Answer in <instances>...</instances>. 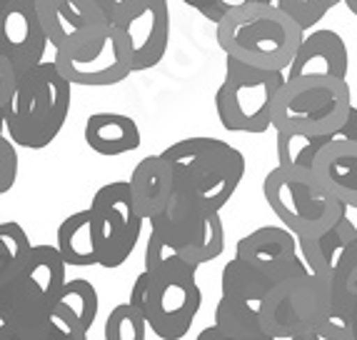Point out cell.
<instances>
[{
  "mask_svg": "<svg viewBox=\"0 0 357 340\" xmlns=\"http://www.w3.org/2000/svg\"><path fill=\"white\" fill-rule=\"evenodd\" d=\"M175 175V195L220 213L245 178V156L220 138L192 135L162 150Z\"/></svg>",
  "mask_w": 357,
  "mask_h": 340,
  "instance_id": "1",
  "label": "cell"
},
{
  "mask_svg": "<svg viewBox=\"0 0 357 340\" xmlns=\"http://www.w3.org/2000/svg\"><path fill=\"white\" fill-rule=\"evenodd\" d=\"M225 58L262 71H290L292 60L305 40V30L278 8L262 3L232 13L215 30Z\"/></svg>",
  "mask_w": 357,
  "mask_h": 340,
  "instance_id": "2",
  "label": "cell"
},
{
  "mask_svg": "<svg viewBox=\"0 0 357 340\" xmlns=\"http://www.w3.org/2000/svg\"><path fill=\"white\" fill-rule=\"evenodd\" d=\"M73 85L53 60L20 73L18 90L3 118L13 143L28 150H43L53 143L70 113Z\"/></svg>",
  "mask_w": 357,
  "mask_h": 340,
  "instance_id": "3",
  "label": "cell"
},
{
  "mask_svg": "<svg viewBox=\"0 0 357 340\" xmlns=\"http://www.w3.org/2000/svg\"><path fill=\"white\" fill-rule=\"evenodd\" d=\"M262 195L275 218L298 238H312L342 218H347V205H342L312 170L275 165L262 180Z\"/></svg>",
  "mask_w": 357,
  "mask_h": 340,
  "instance_id": "4",
  "label": "cell"
},
{
  "mask_svg": "<svg viewBox=\"0 0 357 340\" xmlns=\"http://www.w3.org/2000/svg\"><path fill=\"white\" fill-rule=\"evenodd\" d=\"M143 313L150 333L160 340H183L203 308L197 270H140L130 288V300Z\"/></svg>",
  "mask_w": 357,
  "mask_h": 340,
  "instance_id": "5",
  "label": "cell"
},
{
  "mask_svg": "<svg viewBox=\"0 0 357 340\" xmlns=\"http://www.w3.org/2000/svg\"><path fill=\"white\" fill-rule=\"evenodd\" d=\"M352 110L347 80L287 78L273 105V128L278 133L328 138L337 135Z\"/></svg>",
  "mask_w": 357,
  "mask_h": 340,
  "instance_id": "6",
  "label": "cell"
},
{
  "mask_svg": "<svg viewBox=\"0 0 357 340\" xmlns=\"http://www.w3.org/2000/svg\"><path fill=\"white\" fill-rule=\"evenodd\" d=\"M287 73L262 71L225 58V78L215 93V113L220 126L230 133H260L273 128V105Z\"/></svg>",
  "mask_w": 357,
  "mask_h": 340,
  "instance_id": "7",
  "label": "cell"
},
{
  "mask_svg": "<svg viewBox=\"0 0 357 340\" xmlns=\"http://www.w3.org/2000/svg\"><path fill=\"white\" fill-rule=\"evenodd\" d=\"M257 308L265 330L278 340L298 338L335 316L330 281L312 273L280 283Z\"/></svg>",
  "mask_w": 357,
  "mask_h": 340,
  "instance_id": "8",
  "label": "cell"
},
{
  "mask_svg": "<svg viewBox=\"0 0 357 340\" xmlns=\"http://www.w3.org/2000/svg\"><path fill=\"white\" fill-rule=\"evenodd\" d=\"M150 235L195 270L225 251L220 213H210L183 195H175L165 213L150 223Z\"/></svg>",
  "mask_w": 357,
  "mask_h": 340,
  "instance_id": "9",
  "label": "cell"
},
{
  "mask_svg": "<svg viewBox=\"0 0 357 340\" xmlns=\"http://www.w3.org/2000/svg\"><path fill=\"white\" fill-rule=\"evenodd\" d=\"M90 213L100 248V268H120L135 251L145 223L132 203L130 183L113 180L98 188L90 200Z\"/></svg>",
  "mask_w": 357,
  "mask_h": 340,
  "instance_id": "10",
  "label": "cell"
},
{
  "mask_svg": "<svg viewBox=\"0 0 357 340\" xmlns=\"http://www.w3.org/2000/svg\"><path fill=\"white\" fill-rule=\"evenodd\" d=\"M36 6L55 53H90L113 28L98 0H36Z\"/></svg>",
  "mask_w": 357,
  "mask_h": 340,
  "instance_id": "11",
  "label": "cell"
},
{
  "mask_svg": "<svg viewBox=\"0 0 357 340\" xmlns=\"http://www.w3.org/2000/svg\"><path fill=\"white\" fill-rule=\"evenodd\" d=\"M235 258L268 278L275 288L310 273L300 253L298 235H292L282 226H262L243 235L235 245Z\"/></svg>",
  "mask_w": 357,
  "mask_h": 340,
  "instance_id": "12",
  "label": "cell"
},
{
  "mask_svg": "<svg viewBox=\"0 0 357 340\" xmlns=\"http://www.w3.org/2000/svg\"><path fill=\"white\" fill-rule=\"evenodd\" d=\"M53 63L66 75L70 85H85V88H107L118 85L135 73L132 68V50L126 33L113 25L107 30L105 40L96 50L83 55L55 53Z\"/></svg>",
  "mask_w": 357,
  "mask_h": 340,
  "instance_id": "13",
  "label": "cell"
},
{
  "mask_svg": "<svg viewBox=\"0 0 357 340\" xmlns=\"http://www.w3.org/2000/svg\"><path fill=\"white\" fill-rule=\"evenodd\" d=\"M48 45L36 0H0V58L25 73L45 63Z\"/></svg>",
  "mask_w": 357,
  "mask_h": 340,
  "instance_id": "14",
  "label": "cell"
},
{
  "mask_svg": "<svg viewBox=\"0 0 357 340\" xmlns=\"http://www.w3.org/2000/svg\"><path fill=\"white\" fill-rule=\"evenodd\" d=\"M132 50L135 73L153 71L165 58L170 45V6L167 0H143L132 13L118 20Z\"/></svg>",
  "mask_w": 357,
  "mask_h": 340,
  "instance_id": "15",
  "label": "cell"
},
{
  "mask_svg": "<svg viewBox=\"0 0 357 340\" xmlns=\"http://www.w3.org/2000/svg\"><path fill=\"white\" fill-rule=\"evenodd\" d=\"M350 71V53L335 30H312L300 45L292 60L287 78H337L347 80Z\"/></svg>",
  "mask_w": 357,
  "mask_h": 340,
  "instance_id": "16",
  "label": "cell"
},
{
  "mask_svg": "<svg viewBox=\"0 0 357 340\" xmlns=\"http://www.w3.org/2000/svg\"><path fill=\"white\" fill-rule=\"evenodd\" d=\"M130 193L137 215L145 223H153L167 210V205L175 198V175L170 163L162 153L145 156L143 161L132 168L130 173Z\"/></svg>",
  "mask_w": 357,
  "mask_h": 340,
  "instance_id": "17",
  "label": "cell"
},
{
  "mask_svg": "<svg viewBox=\"0 0 357 340\" xmlns=\"http://www.w3.org/2000/svg\"><path fill=\"white\" fill-rule=\"evenodd\" d=\"M312 173L325 191L357 213V143L333 138L320 150Z\"/></svg>",
  "mask_w": 357,
  "mask_h": 340,
  "instance_id": "18",
  "label": "cell"
},
{
  "mask_svg": "<svg viewBox=\"0 0 357 340\" xmlns=\"http://www.w3.org/2000/svg\"><path fill=\"white\" fill-rule=\"evenodd\" d=\"M13 283L23 293H28L33 300L53 308L58 293L68 283V263L66 258L60 256L58 245H50V243L33 245V253H30V260L25 265L23 275Z\"/></svg>",
  "mask_w": 357,
  "mask_h": 340,
  "instance_id": "19",
  "label": "cell"
},
{
  "mask_svg": "<svg viewBox=\"0 0 357 340\" xmlns=\"http://www.w3.org/2000/svg\"><path fill=\"white\" fill-rule=\"evenodd\" d=\"M83 138L88 148L102 158L126 156L143 143L135 118L126 113H93L85 120Z\"/></svg>",
  "mask_w": 357,
  "mask_h": 340,
  "instance_id": "20",
  "label": "cell"
},
{
  "mask_svg": "<svg viewBox=\"0 0 357 340\" xmlns=\"http://www.w3.org/2000/svg\"><path fill=\"white\" fill-rule=\"evenodd\" d=\"M98 311H100L98 288L88 278H70L55 298L50 323L66 328L77 338H88L93 323L98 320Z\"/></svg>",
  "mask_w": 357,
  "mask_h": 340,
  "instance_id": "21",
  "label": "cell"
},
{
  "mask_svg": "<svg viewBox=\"0 0 357 340\" xmlns=\"http://www.w3.org/2000/svg\"><path fill=\"white\" fill-rule=\"evenodd\" d=\"M298 240H300V253H303V260L310 268V273L330 281L333 273L337 270L340 260L345 258V253L350 251V245L357 240V223L350 221V215H347V218H342L337 226H333L325 233L312 235V238H298Z\"/></svg>",
  "mask_w": 357,
  "mask_h": 340,
  "instance_id": "22",
  "label": "cell"
},
{
  "mask_svg": "<svg viewBox=\"0 0 357 340\" xmlns=\"http://www.w3.org/2000/svg\"><path fill=\"white\" fill-rule=\"evenodd\" d=\"M55 245H58L60 256L66 258L68 265H75V268L100 265V248H98V235L90 208L77 210L60 223Z\"/></svg>",
  "mask_w": 357,
  "mask_h": 340,
  "instance_id": "23",
  "label": "cell"
},
{
  "mask_svg": "<svg viewBox=\"0 0 357 340\" xmlns=\"http://www.w3.org/2000/svg\"><path fill=\"white\" fill-rule=\"evenodd\" d=\"M215 325L225 330L232 340H260L270 335L262 325L260 308L245 300H235L220 295L218 305H215Z\"/></svg>",
  "mask_w": 357,
  "mask_h": 340,
  "instance_id": "24",
  "label": "cell"
},
{
  "mask_svg": "<svg viewBox=\"0 0 357 340\" xmlns=\"http://www.w3.org/2000/svg\"><path fill=\"white\" fill-rule=\"evenodd\" d=\"M220 290H222V295H227V298L260 305L262 300L275 290V286L268 281V278H262L260 273H255V270L248 268L243 260H238V258L232 256L230 260L222 265Z\"/></svg>",
  "mask_w": 357,
  "mask_h": 340,
  "instance_id": "25",
  "label": "cell"
},
{
  "mask_svg": "<svg viewBox=\"0 0 357 340\" xmlns=\"http://www.w3.org/2000/svg\"><path fill=\"white\" fill-rule=\"evenodd\" d=\"M33 253L28 233L15 221L0 223V286L18 281Z\"/></svg>",
  "mask_w": 357,
  "mask_h": 340,
  "instance_id": "26",
  "label": "cell"
},
{
  "mask_svg": "<svg viewBox=\"0 0 357 340\" xmlns=\"http://www.w3.org/2000/svg\"><path fill=\"white\" fill-rule=\"evenodd\" d=\"M330 293H333L335 316L345 323L357 318V240L350 245V251L330 278Z\"/></svg>",
  "mask_w": 357,
  "mask_h": 340,
  "instance_id": "27",
  "label": "cell"
},
{
  "mask_svg": "<svg viewBox=\"0 0 357 340\" xmlns=\"http://www.w3.org/2000/svg\"><path fill=\"white\" fill-rule=\"evenodd\" d=\"M328 138H312V135H298V133H278L275 150H278V165L282 168H303L312 170L320 150L333 140Z\"/></svg>",
  "mask_w": 357,
  "mask_h": 340,
  "instance_id": "28",
  "label": "cell"
},
{
  "mask_svg": "<svg viewBox=\"0 0 357 340\" xmlns=\"http://www.w3.org/2000/svg\"><path fill=\"white\" fill-rule=\"evenodd\" d=\"M148 323L143 313L137 311L132 303L115 305L110 316L105 318L102 338L105 340H145L148 338Z\"/></svg>",
  "mask_w": 357,
  "mask_h": 340,
  "instance_id": "29",
  "label": "cell"
},
{
  "mask_svg": "<svg viewBox=\"0 0 357 340\" xmlns=\"http://www.w3.org/2000/svg\"><path fill=\"white\" fill-rule=\"evenodd\" d=\"M342 0H278V8L287 13L300 28L307 33L320 23L335 6H340Z\"/></svg>",
  "mask_w": 357,
  "mask_h": 340,
  "instance_id": "30",
  "label": "cell"
},
{
  "mask_svg": "<svg viewBox=\"0 0 357 340\" xmlns=\"http://www.w3.org/2000/svg\"><path fill=\"white\" fill-rule=\"evenodd\" d=\"M185 6H190L192 10H197L205 20L220 25L227 15L243 10L250 6H262V3H275V0H183Z\"/></svg>",
  "mask_w": 357,
  "mask_h": 340,
  "instance_id": "31",
  "label": "cell"
},
{
  "mask_svg": "<svg viewBox=\"0 0 357 340\" xmlns=\"http://www.w3.org/2000/svg\"><path fill=\"white\" fill-rule=\"evenodd\" d=\"M18 180V150L10 138H0V193L6 195Z\"/></svg>",
  "mask_w": 357,
  "mask_h": 340,
  "instance_id": "32",
  "label": "cell"
},
{
  "mask_svg": "<svg viewBox=\"0 0 357 340\" xmlns=\"http://www.w3.org/2000/svg\"><path fill=\"white\" fill-rule=\"evenodd\" d=\"M292 340H352V333H350V325L342 318L333 316L325 323H320L317 328L307 330V333L298 335V338Z\"/></svg>",
  "mask_w": 357,
  "mask_h": 340,
  "instance_id": "33",
  "label": "cell"
},
{
  "mask_svg": "<svg viewBox=\"0 0 357 340\" xmlns=\"http://www.w3.org/2000/svg\"><path fill=\"white\" fill-rule=\"evenodd\" d=\"M18 80H20L18 68L13 66L8 58H0V115L10 108L13 96L18 90Z\"/></svg>",
  "mask_w": 357,
  "mask_h": 340,
  "instance_id": "34",
  "label": "cell"
},
{
  "mask_svg": "<svg viewBox=\"0 0 357 340\" xmlns=\"http://www.w3.org/2000/svg\"><path fill=\"white\" fill-rule=\"evenodd\" d=\"M102 8H105V13L110 15V20H113V25L118 23V20H123L128 15V13L135 10L143 0H98Z\"/></svg>",
  "mask_w": 357,
  "mask_h": 340,
  "instance_id": "35",
  "label": "cell"
},
{
  "mask_svg": "<svg viewBox=\"0 0 357 340\" xmlns=\"http://www.w3.org/2000/svg\"><path fill=\"white\" fill-rule=\"evenodd\" d=\"M335 138H340V140H352V143H357V108L352 105L350 115H347L345 126L340 128V133Z\"/></svg>",
  "mask_w": 357,
  "mask_h": 340,
  "instance_id": "36",
  "label": "cell"
},
{
  "mask_svg": "<svg viewBox=\"0 0 357 340\" xmlns=\"http://www.w3.org/2000/svg\"><path fill=\"white\" fill-rule=\"evenodd\" d=\"M88 338H90V335H88ZM40 340H85V338H77V335L68 333L66 328H60V325H55V323H50L48 333L43 335Z\"/></svg>",
  "mask_w": 357,
  "mask_h": 340,
  "instance_id": "37",
  "label": "cell"
},
{
  "mask_svg": "<svg viewBox=\"0 0 357 340\" xmlns=\"http://www.w3.org/2000/svg\"><path fill=\"white\" fill-rule=\"evenodd\" d=\"M195 340H232L230 335L225 333V330H220L215 323H210L208 328H203L200 333H197V338Z\"/></svg>",
  "mask_w": 357,
  "mask_h": 340,
  "instance_id": "38",
  "label": "cell"
},
{
  "mask_svg": "<svg viewBox=\"0 0 357 340\" xmlns=\"http://www.w3.org/2000/svg\"><path fill=\"white\" fill-rule=\"evenodd\" d=\"M0 340H23V338H18V335L10 333L8 328H0Z\"/></svg>",
  "mask_w": 357,
  "mask_h": 340,
  "instance_id": "39",
  "label": "cell"
},
{
  "mask_svg": "<svg viewBox=\"0 0 357 340\" xmlns=\"http://www.w3.org/2000/svg\"><path fill=\"white\" fill-rule=\"evenodd\" d=\"M342 3H345L347 10H350L352 15H355V18H357V0H342Z\"/></svg>",
  "mask_w": 357,
  "mask_h": 340,
  "instance_id": "40",
  "label": "cell"
},
{
  "mask_svg": "<svg viewBox=\"0 0 357 340\" xmlns=\"http://www.w3.org/2000/svg\"><path fill=\"white\" fill-rule=\"evenodd\" d=\"M347 325H350V333H352V340H357V318H352L350 323H347Z\"/></svg>",
  "mask_w": 357,
  "mask_h": 340,
  "instance_id": "41",
  "label": "cell"
},
{
  "mask_svg": "<svg viewBox=\"0 0 357 340\" xmlns=\"http://www.w3.org/2000/svg\"><path fill=\"white\" fill-rule=\"evenodd\" d=\"M355 223H357V213H355Z\"/></svg>",
  "mask_w": 357,
  "mask_h": 340,
  "instance_id": "42",
  "label": "cell"
},
{
  "mask_svg": "<svg viewBox=\"0 0 357 340\" xmlns=\"http://www.w3.org/2000/svg\"><path fill=\"white\" fill-rule=\"evenodd\" d=\"M85 340H93V338H85Z\"/></svg>",
  "mask_w": 357,
  "mask_h": 340,
  "instance_id": "43",
  "label": "cell"
}]
</instances>
